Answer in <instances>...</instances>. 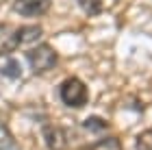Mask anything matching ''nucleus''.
<instances>
[{"label": "nucleus", "instance_id": "f257e3e1", "mask_svg": "<svg viewBox=\"0 0 152 150\" xmlns=\"http://www.w3.org/2000/svg\"><path fill=\"white\" fill-rule=\"evenodd\" d=\"M26 61H28V67H31L33 74H46V72L57 67L59 52L50 44H39L26 52Z\"/></svg>", "mask_w": 152, "mask_h": 150}, {"label": "nucleus", "instance_id": "f03ea898", "mask_svg": "<svg viewBox=\"0 0 152 150\" xmlns=\"http://www.w3.org/2000/svg\"><path fill=\"white\" fill-rule=\"evenodd\" d=\"M59 96H61L65 107L80 109V107H85L89 102V89H87V85L83 83L80 78L70 76V78L63 80V85H61V89H59Z\"/></svg>", "mask_w": 152, "mask_h": 150}, {"label": "nucleus", "instance_id": "7ed1b4c3", "mask_svg": "<svg viewBox=\"0 0 152 150\" xmlns=\"http://www.w3.org/2000/svg\"><path fill=\"white\" fill-rule=\"evenodd\" d=\"M52 0H13V11L22 18H41L50 11Z\"/></svg>", "mask_w": 152, "mask_h": 150}, {"label": "nucleus", "instance_id": "20e7f679", "mask_svg": "<svg viewBox=\"0 0 152 150\" xmlns=\"http://www.w3.org/2000/svg\"><path fill=\"white\" fill-rule=\"evenodd\" d=\"M20 48V29L13 24H0V57Z\"/></svg>", "mask_w": 152, "mask_h": 150}, {"label": "nucleus", "instance_id": "39448f33", "mask_svg": "<svg viewBox=\"0 0 152 150\" xmlns=\"http://www.w3.org/2000/svg\"><path fill=\"white\" fill-rule=\"evenodd\" d=\"M44 141L50 150H65L67 148V131L59 124L44 126Z\"/></svg>", "mask_w": 152, "mask_h": 150}, {"label": "nucleus", "instance_id": "423d86ee", "mask_svg": "<svg viewBox=\"0 0 152 150\" xmlns=\"http://www.w3.org/2000/svg\"><path fill=\"white\" fill-rule=\"evenodd\" d=\"M20 29V46H31L41 37V26L31 24V26H18Z\"/></svg>", "mask_w": 152, "mask_h": 150}, {"label": "nucleus", "instance_id": "0eeeda50", "mask_svg": "<svg viewBox=\"0 0 152 150\" xmlns=\"http://www.w3.org/2000/svg\"><path fill=\"white\" fill-rule=\"evenodd\" d=\"M83 150H124V146L117 137H104L100 141H94V144L85 146Z\"/></svg>", "mask_w": 152, "mask_h": 150}, {"label": "nucleus", "instance_id": "6e6552de", "mask_svg": "<svg viewBox=\"0 0 152 150\" xmlns=\"http://www.w3.org/2000/svg\"><path fill=\"white\" fill-rule=\"evenodd\" d=\"M80 9L85 11V15L94 18V15H100L102 11H104V2L102 0H78Z\"/></svg>", "mask_w": 152, "mask_h": 150}, {"label": "nucleus", "instance_id": "1a4fd4ad", "mask_svg": "<svg viewBox=\"0 0 152 150\" xmlns=\"http://www.w3.org/2000/svg\"><path fill=\"white\" fill-rule=\"evenodd\" d=\"M15 146V139H13V135L9 133V128H7L2 122H0V150H11Z\"/></svg>", "mask_w": 152, "mask_h": 150}, {"label": "nucleus", "instance_id": "9d476101", "mask_svg": "<svg viewBox=\"0 0 152 150\" xmlns=\"http://www.w3.org/2000/svg\"><path fill=\"white\" fill-rule=\"evenodd\" d=\"M137 150H152V128H146L137 135Z\"/></svg>", "mask_w": 152, "mask_h": 150}, {"label": "nucleus", "instance_id": "9b49d317", "mask_svg": "<svg viewBox=\"0 0 152 150\" xmlns=\"http://www.w3.org/2000/svg\"><path fill=\"white\" fill-rule=\"evenodd\" d=\"M109 124L104 120H98V118H89L87 122H85V128H107Z\"/></svg>", "mask_w": 152, "mask_h": 150}, {"label": "nucleus", "instance_id": "f8f14e48", "mask_svg": "<svg viewBox=\"0 0 152 150\" xmlns=\"http://www.w3.org/2000/svg\"><path fill=\"white\" fill-rule=\"evenodd\" d=\"M9 63H11V65H4V67H2V74H11L13 78H18V76H20V67H18V63H15V61H9Z\"/></svg>", "mask_w": 152, "mask_h": 150}]
</instances>
